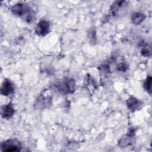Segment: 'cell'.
<instances>
[{
  "mask_svg": "<svg viewBox=\"0 0 152 152\" xmlns=\"http://www.w3.org/2000/svg\"><path fill=\"white\" fill-rule=\"evenodd\" d=\"M11 12L14 15L22 18L27 23H30L34 20L33 11L27 4L17 3L12 7Z\"/></svg>",
  "mask_w": 152,
  "mask_h": 152,
  "instance_id": "cell-1",
  "label": "cell"
},
{
  "mask_svg": "<svg viewBox=\"0 0 152 152\" xmlns=\"http://www.w3.org/2000/svg\"><path fill=\"white\" fill-rule=\"evenodd\" d=\"M75 83L72 78L63 79L56 86L58 91L61 94H71L75 91Z\"/></svg>",
  "mask_w": 152,
  "mask_h": 152,
  "instance_id": "cell-2",
  "label": "cell"
},
{
  "mask_svg": "<svg viewBox=\"0 0 152 152\" xmlns=\"http://www.w3.org/2000/svg\"><path fill=\"white\" fill-rule=\"evenodd\" d=\"M21 143L16 140L10 139L1 143V151H18L21 150Z\"/></svg>",
  "mask_w": 152,
  "mask_h": 152,
  "instance_id": "cell-3",
  "label": "cell"
},
{
  "mask_svg": "<svg viewBox=\"0 0 152 152\" xmlns=\"http://www.w3.org/2000/svg\"><path fill=\"white\" fill-rule=\"evenodd\" d=\"M36 33L40 36H45L50 32V23L48 21H39L35 28Z\"/></svg>",
  "mask_w": 152,
  "mask_h": 152,
  "instance_id": "cell-4",
  "label": "cell"
},
{
  "mask_svg": "<svg viewBox=\"0 0 152 152\" xmlns=\"http://www.w3.org/2000/svg\"><path fill=\"white\" fill-rule=\"evenodd\" d=\"M127 2L125 1H115L110 6L109 10V13L112 16L118 15L120 12L124 10L126 7Z\"/></svg>",
  "mask_w": 152,
  "mask_h": 152,
  "instance_id": "cell-5",
  "label": "cell"
},
{
  "mask_svg": "<svg viewBox=\"0 0 152 152\" xmlns=\"http://www.w3.org/2000/svg\"><path fill=\"white\" fill-rule=\"evenodd\" d=\"M14 86L8 79H5L3 81L1 87V94L5 96H10L14 92Z\"/></svg>",
  "mask_w": 152,
  "mask_h": 152,
  "instance_id": "cell-6",
  "label": "cell"
},
{
  "mask_svg": "<svg viewBox=\"0 0 152 152\" xmlns=\"http://www.w3.org/2000/svg\"><path fill=\"white\" fill-rule=\"evenodd\" d=\"M15 110L11 103L4 105L1 107V116L3 118L8 119L11 118L14 115Z\"/></svg>",
  "mask_w": 152,
  "mask_h": 152,
  "instance_id": "cell-7",
  "label": "cell"
},
{
  "mask_svg": "<svg viewBox=\"0 0 152 152\" xmlns=\"http://www.w3.org/2000/svg\"><path fill=\"white\" fill-rule=\"evenodd\" d=\"M52 97L49 94H43L40 96H39L37 100V104L38 107L44 108L46 107H48V106L50 105L52 103Z\"/></svg>",
  "mask_w": 152,
  "mask_h": 152,
  "instance_id": "cell-8",
  "label": "cell"
},
{
  "mask_svg": "<svg viewBox=\"0 0 152 152\" xmlns=\"http://www.w3.org/2000/svg\"><path fill=\"white\" fill-rule=\"evenodd\" d=\"M126 103L128 108L131 111L138 110L142 106V103L138 99L133 96H131L126 100Z\"/></svg>",
  "mask_w": 152,
  "mask_h": 152,
  "instance_id": "cell-9",
  "label": "cell"
},
{
  "mask_svg": "<svg viewBox=\"0 0 152 152\" xmlns=\"http://www.w3.org/2000/svg\"><path fill=\"white\" fill-rule=\"evenodd\" d=\"M134 134H135L134 130L133 129H131L128 132V133L123 138H121V139L119 140L118 142L119 146L123 147H126L129 145L132 142Z\"/></svg>",
  "mask_w": 152,
  "mask_h": 152,
  "instance_id": "cell-10",
  "label": "cell"
},
{
  "mask_svg": "<svg viewBox=\"0 0 152 152\" xmlns=\"http://www.w3.org/2000/svg\"><path fill=\"white\" fill-rule=\"evenodd\" d=\"M145 16L141 13V12H134L131 17V21L132 23L135 25H138L141 24L144 20L145 19Z\"/></svg>",
  "mask_w": 152,
  "mask_h": 152,
  "instance_id": "cell-11",
  "label": "cell"
},
{
  "mask_svg": "<svg viewBox=\"0 0 152 152\" xmlns=\"http://www.w3.org/2000/svg\"><path fill=\"white\" fill-rule=\"evenodd\" d=\"M144 87L145 90L149 93L151 94V76H148L144 83Z\"/></svg>",
  "mask_w": 152,
  "mask_h": 152,
  "instance_id": "cell-12",
  "label": "cell"
},
{
  "mask_svg": "<svg viewBox=\"0 0 152 152\" xmlns=\"http://www.w3.org/2000/svg\"><path fill=\"white\" fill-rule=\"evenodd\" d=\"M141 53L143 56H149L150 55V52L149 51L146 49H144L141 50Z\"/></svg>",
  "mask_w": 152,
  "mask_h": 152,
  "instance_id": "cell-13",
  "label": "cell"
}]
</instances>
